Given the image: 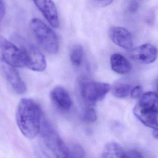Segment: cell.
<instances>
[{"instance_id":"obj_7","label":"cell","mask_w":158,"mask_h":158,"mask_svg":"<svg viewBox=\"0 0 158 158\" xmlns=\"http://www.w3.org/2000/svg\"><path fill=\"white\" fill-rule=\"evenodd\" d=\"M158 49L153 45L145 44L132 50V58L140 63L149 64L156 61L158 57Z\"/></svg>"},{"instance_id":"obj_11","label":"cell","mask_w":158,"mask_h":158,"mask_svg":"<svg viewBox=\"0 0 158 158\" xmlns=\"http://www.w3.org/2000/svg\"><path fill=\"white\" fill-rule=\"evenodd\" d=\"M51 99L58 108L68 110L72 106V101L69 94L62 87H55L50 94Z\"/></svg>"},{"instance_id":"obj_3","label":"cell","mask_w":158,"mask_h":158,"mask_svg":"<svg viewBox=\"0 0 158 158\" xmlns=\"http://www.w3.org/2000/svg\"><path fill=\"white\" fill-rule=\"evenodd\" d=\"M12 39L23 52L25 66L37 72H42L46 69L45 57L35 45L19 34H14Z\"/></svg>"},{"instance_id":"obj_17","label":"cell","mask_w":158,"mask_h":158,"mask_svg":"<svg viewBox=\"0 0 158 158\" xmlns=\"http://www.w3.org/2000/svg\"><path fill=\"white\" fill-rule=\"evenodd\" d=\"M131 86L127 83H119L113 87L112 93L118 98H124L128 96L131 92Z\"/></svg>"},{"instance_id":"obj_25","label":"cell","mask_w":158,"mask_h":158,"mask_svg":"<svg viewBox=\"0 0 158 158\" xmlns=\"http://www.w3.org/2000/svg\"><path fill=\"white\" fill-rule=\"evenodd\" d=\"M136 3H133L130 6V9L131 12H133L135 10H136V8H137V6H136Z\"/></svg>"},{"instance_id":"obj_4","label":"cell","mask_w":158,"mask_h":158,"mask_svg":"<svg viewBox=\"0 0 158 158\" xmlns=\"http://www.w3.org/2000/svg\"><path fill=\"white\" fill-rule=\"evenodd\" d=\"M40 132L46 147L56 157L69 158V147L49 122L42 120Z\"/></svg>"},{"instance_id":"obj_26","label":"cell","mask_w":158,"mask_h":158,"mask_svg":"<svg viewBox=\"0 0 158 158\" xmlns=\"http://www.w3.org/2000/svg\"><path fill=\"white\" fill-rule=\"evenodd\" d=\"M157 90H158V83H157Z\"/></svg>"},{"instance_id":"obj_21","label":"cell","mask_w":158,"mask_h":158,"mask_svg":"<svg viewBox=\"0 0 158 158\" xmlns=\"http://www.w3.org/2000/svg\"><path fill=\"white\" fill-rule=\"evenodd\" d=\"M143 157L141 154L135 150L125 151L124 158H140Z\"/></svg>"},{"instance_id":"obj_10","label":"cell","mask_w":158,"mask_h":158,"mask_svg":"<svg viewBox=\"0 0 158 158\" xmlns=\"http://www.w3.org/2000/svg\"><path fill=\"white\" fill-rule=\"evenodd\" d=\"M39 10L51 26L55 28L59 26L58 13L52 0H33Z\"/></svg>"},{"instance_id":"obj_22","label":"cell","mask_w":158,"mask_h":158,"mask_svg":"<svg viewBox=\"0 0 158 158\" xmlns=\"http://www.w3.org/2000/svg\"><path fill=\"white\" fill-rule=\"evenodd\" d=\"M96 4L100 7H105L111 4L113 0H94Z\"/></svg>"},{"instance_id":"obj_6","label":"cell","mask_w":158,"mask_h":158,"mask_svg":"<svg viewBox=\"0 0 158 158\" xmlns=\"http://www.w3.org/2000/svg\"><path fill=\"white\" fill-rule=\"evenodd\" d=\"M0 61L15 68L25 66L21 49L12 42L0 36Z\"/></svg>"},{"instance_id":"obj_16","label":"cell","mask_w":158,"mask_h":158,"mask_svg":"<svg viewBox=\"0 0 158 158\" xmlns=\"http://www.w3.org/2000/svg\"><path fill=\"white\" fill-rule=\"evenodd\" d=\"M84 51L82 46L80 45H75L72 48L70 54V60L73 65L80 66L83 60Z\"/></svg>"},{"instance_id":"obj_15","label":"cell","mask_w":158,"mask_h":158,"mask_svg":"<svg viewBox=\"0 0 158 158\" xmlns=\"http://www.w3.org/2000/svg\"><path fill=\"white\" fill-rule=\"evenodd\" d=\"M125 151L118 143L110 142L108 143L103 149L102 157L104 158H124Z\"/></svg>"},{"instance_id":"obj_19","label":"cell","mask_w":158,"mask_h":158,"mask_svg":"<svg viewBox=\"0 0 158 158\" xmlns=\"http://www.w3.org/2000/svg\"><path fill=\"white\" fill-rule=\"evenodd\" d=\"M84 120L89 123L94 122L97 119L96 112L93 108H88L86 109L83 117Z\"/></svg>"},{"instance_id":"obj_5","label":"cell","mask_w":158,"mask_h":158,"mask_svg":"<svg viewBox=\"0 0 158 158\" xmlns=\"http://www.w3.org/2000/svg\"><path fill=\"white\" fill-rule=\"evenodd\" d=\"M81 94L85 102L89 106L95 105L98 101L103 100L110 90L107 83L98 82L84 79L80 83Z\"/></svg>"},{"instance_id":"obj_20","label":"cell","mask_w":158,"mask_h":158,"mask_svg":"<svg viewBox=\"0 0 158 158\" xmlns=\"http://www.w3.org/2000/svg\"><path fill=\"white\" fill-rule=\"evenodd\" d=\"M143 88L141 86H137L134 88L131 92V96L133 99H137L142 95L143 93Z\"/></svg>"},{"instance_id":"obj_2","label":"cell","mask_w":158,"mask_h":158,"mask_svg":"<svg viewBox=\"0 0 158 158\" xmlns=\"http://www.w3.org/2000/svg\"><path fill=\"white\" fill-rule=\"evenodd\" d=\"M30 28L35 40L44 51L52 54L58 52L59 40L56 33L51 28L38 18L31 19Z\"/></svg>"},{"instance_id":"obj_12","label":"cell","mask_w":158,"mask_h":158,"mask_svg":"<svg viewBox=\"0 0 158 158\" xmlns=\"http://www.w3.org/2000/svg\"><path fill=\"white\" fill-rule=\"evenodd\" d=\"M133 112L137 118L145 126L154 129L158 127L157 118L155 112L143 108L139 105L135 106Z\"/></svg>"},{"instance_id":"obj_9","label":"cell","mask_w":158,"mask_h":158,"mask_svg":"<svg viewBox=\"0 0 158 158\" xmlns=\"http://www.w3.org/2000/svg\"><path fill=\"white\" fill-rule=\"evenodd\" d=\"M109 35L112 41L121 48L131 50L133 46L132 36L124 28L112 27L110 29Z\"/></svg>"},{"instance_id":"obj_18","label":"cell","mask_w":158,"mask_h":158,"mask_svg":"<svg viewBox=\"0 0 158 158\" xmlns=\"http://www.w3.org/2000/svg\"><path fill=\"white\" fill-rule=\"evenodd\" d=\"M69 158H82L85 155L83 148L80 145L74 144L69 147Z\"/></svg>"},{"instance_id":"obj_13","label":"cell","mask_w":158,"mask_h":158,"mask_svg":"<svg viewBox=\"0 0 158 158\" xmlns=\"http://www.w3.org/2000/svg\"><path fill=\"white\" fill-rule=\"evenodd\" d=\"M110 65L113 71L119 74H126L131 70L130 62L120 54H114L110 57Z\"/></svg>"},{"instance_id":"obj_14","label":"cell","mask_w":158,"mask_h":158,"mask_svg":"<svg viewBox=\"0 0 158 158\" xmlns=\"http://www.w3.org/2000/svg\"><path fill=\"white\" fill-rule=\"evenodd\" d=\"M139 105L143 108L158 113L157 95L153 92L145 93L141 97Z\"/></svg>"},{"instance_id":"obj_8","label":"cell","mask_w":158,"mask_h":158,"mask_svg":"<svg viewBox=\"0 0 158 158\" xmlns=\"http://www.w3.org/2000/svg\"><path fill=\"white\" fill-rule=\"evenodd\" d=\"M1 68L6 79L15 92L19 94H23L26 93L27 86L15 68L3 62L1 64Z\"/></svg>"},{"instance_id":"obj_1","label":"cell","mask_w":158,"mask_h":158,"mask_svg":"<svg viewBox=\"0 0 158 158\" xmlns=\"http://www.w3.org/2000/svg\"><path fill=\"white\" fill-rule=\"evenodd\" d=\"M16 122L21 133L28 139L35 138L40 132L42 112L40 105L30 98H22L16 112Z\"/></svg>"},{"instance_id":"obj_24","label":"cell","mask_w":158,"mask_h":158,"mask_svg":"<svg viewBox=\"0 0 158 158\" xmlns=\"http://www.w3.org/2000/svg\"><path fill=\"white\" fill-rule=\"evenodd\" d=\"M153 136H154L155 138L158 140V126L156 128L154 129Z\"/></svg>"},{"instance_id":"obj_23","label":"cell","mask_w":158,"mask_h":158,"mask_svg":"<svg viewBox=\"0 0 158 158\" xmlns=\"http://www.w3.org/2000/svg\"><path fill=\"white\" fill-rule=\"evenodd\" d=\"M5 14V5L2 0H0V21L3 18Z\"/></svg>"}]
</instances>
